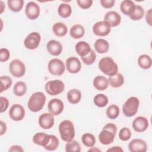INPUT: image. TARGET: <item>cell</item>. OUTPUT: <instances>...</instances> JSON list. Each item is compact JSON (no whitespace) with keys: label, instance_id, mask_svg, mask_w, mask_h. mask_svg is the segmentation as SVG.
<instances>
[{"label":"cell","instance_id":"cell-45","mask_svg":"<svg viewBox=\"0 0 152 152\" xmlns=\"http://www.w3.org/2000/svg\"><path fill=\"white\" fill-rule=\"evenodd\" d=\"M100 3L101 5L104 8H110L114 6L115 3V0H100Z\"/></svg>","mask_w":152,"mask_h":152},{"label":"cell","instance_id":"cell-27","mask_svg":"<svg viewBox=\"0 0 152 152\" xmlns=\"http://www.w3.org/2000/svg\"><path fill=\"white\" fill-rule=\"evenodd\" d=\"M107 80L109 85L114 88L119 87L124 83V77L121 73H117L112 77H109Z\"/></svg>","mask_w":152,"mask_h":152},{"label":"cell","instance_id":"cell-32","mask_svg":"<svg viewBox=\"0 0 152 152\" xmlns=\"http://www.w3.org/2000/svg\"><path fill=\"white\" fill-rule=\"evenodd\" d=\"M108 102V97L102 93L96 94L93 99L94 104L99 107H103L106 106Z\"/></svg>","mask_w":152,"mask_h":152},{"label":"cell","instance_id":"cell-51","mask_svg":"<svg viewBox=\"0 0 152 152\" xmlns=\"http://www.w3.org/2000/svg\"><path fill=\"white\" fill-rule=\"evenodd\" d=\"M5 6L4 2L2 1H0V13L1 14H2L3 12L4 9H5Z\"/></svg>","mask_w":152,"mask_h":152},{"label":"cell","instance_id":"cell-19","mask_svg":"<svg viewBox=\"0 0 152 152\" xmlns=\"http://www.w3.org/2000/svg\"><path fill=\"white\" fill-rule=\"evenodd\" d=\"M46 49L49 54L57 56L62 52V45L56 40H50L46 44Z\"/></svg>","mask_w":152,"mask_h":152},{"label":"cell","instance_id":"cell-39","mask_svg":"<svg viewBox=\"0 0 152 152\" xmlns=\"http://www.w3.org/2000/svg\"><path fill=\"white\" fill-rule=\"evenodd\" d=\"M50 141L44 148L48 151H54L59 146V140L54 135H50Z\"/></svg>","mask_w":152,"mask_h":152},{"label":"cell","instance_id":"cell-34","mask_svg":"<svg viewBox=\"0 0 152 152\" xmlns=\"http://www.w3.org/2000/svg\"><path fill=\"white\" fill-rule=\"evenodd\" d=\"M81 141L86 147L90 148L94 145L96 143V138L94 135L88 132L82 135Z\"/></svg>","mask_w":152,"mask_h":152},{"label":"cell","instance_id":"cell-20","mask_svg":"<svg viewBox=\"0 0 152 152\" xmlns=\"http://www.w3.org/2000/svg\"><path fill=\"white\" fill-rule=\"evenodd\" d=\"M50 135L44 132H37L33 137V142L38 145L45 147L50 141Z\"/></svg>","mask_w":152,"mask_h":152},{"label":"cell","instance_id":"cell-30","mask_svg":"<svg viewBox=\"0 0 152 152\" xmlns=\"http://www.w3.org/2000/svg\"><path fill=\"white\" fill-rule=\"evenodd\" d=\"M58 13L62 18H68L72 13V8L69 4L67 3L61 4L58 8Z\"/></svg>","mask_w":152,"mask_h":152},{"label":"cell","instance_id":"cell-26","mask_svg":"<svg viewBox=\"0 0 152 152\" xmlns=\"http://www.w3.org/2000/svg\"><path fill=\"white\" fill-rule=\"evenodd\" d=\"M85 33L84 27L80 24H75L71 27L69 30L70 36L74 39H78L83 37Z\"/></svg>","mask_w":152,"mask_h":152},{"label":"cell","instance_id":"cell-38","mask_svg":"<svg viewBox=\"0 0 152 152\" xmlns=\"http://www.w3.org/2000/svg\"><path fill=\"white\" fill-rule=\"evenodd\" d=\"M144 15V8L139 5L135 6V10L134 12L129 16L130 18L134 21L141 20Z\"/></svg>","mask_w":152,"mask_h":152},{"label":"cell","instance_id":"cell-7","mask_svg":"<svg viewBox=\"0 0 152 152\" xmlns=\"http://www.w3.org/2000/svg\"><path fill=\"white\" fill-rule=\"evenodd\" d=\"M49 72L53 75H62L65 70V66L62 61L58 58H53L49 61L48 65Z\"/></svg>","mask_w":152,"mask_h":152},{"label":"cell","instance_id":"cell-46","mask_svg":"<svg viewBox=\"0 0 152 152\" xmlns=\"http://www.w3.org/2000/svg\"><path fill=\"white\" fill-rule=\"evenodd\" d=\"M10 152H20L23 151L24 150L20 145H13L8 150Z\"/></svg>","mask_w":152,"mask_h":152},{"label":"cell","instance_id":"cell-29","mask_svg":"<svg viewBox=\"0 0 152 152\" xmlns=\"http://www.w3.org/2000/svg\"><path fill=\"white\" fill-rule=\"evenodd\" d=\"M138 64L142 69H149L152 65L151 58L147 54L141 55L138 58Z\"/></svg>","mask_w":152,"mask_h":152},{"label":"cell","instance_id":"cell-40","mask_svg":"<svg viewBox=\"0 0 152 152\" xmlns=\"http://www.w3.org/2000/svg\"><path fill=\"white\" fill-rule=\"evenodd\" d=\"M96 59V53L93 50H91L87 56L81 58V60L83 63L87 65H90L93 64L95 62Z\"/></svg>","mask_w":152,"mask_h":152},{"label":"cell","instance_id":"cell-14","mask_svg":"<svg viewBox=\"0 0 152 152\" xmlns=\"http://www.w3.org/2000/svg\"><path fill=\"white\" fill-rule=\"evenodd\" d=\"M38 123L40 126L44 129H50L55 124L53 115L50 113H44L39 117Z\"/></svg>","mask_w":152,"mask_h":152},{"label":"cell","instance_id":"cell-8","mask_svg":"<svg viewBox=\"0 0 152 152\" xmlns=\"http://www.w3.org/2000/svg\"><path fill=\"white\" fill-rule=\"evenodd\" d=\"M9 71L11 74L14 77L20 78L26 73V66L21 60L15 59L10 62Z\"/></svg>","mask_w":152,"mask_h":152},{"label":"cell","instance_id":"cell-43","mask_svg":"<svg viewBox=\"0 0 152 152\" xmlns=\"http://www.w3.org/2000/svg\"><path fill=\"white\" fill-rule=\"evenodd\" d=\"M77 3L78 5L82 9H88L93 4L92 0H77Z\"/></svg>","mask_w":152,"mask_h":152},{"label":"cell","instance_id":"cell-16","mask_svg":"<svg viewBox=\"0 0 152 152\" xmlns=\"http://www.w3.org/2000/svg\"><path fill=\"white\" fill-rule=\"evenodd\" d=\"M128 148L131 152H145L147 150V144L144 140L135 138L129 142Z\"/></svg>","mask_w":152,"mask_h":152},{"label":"cell","instance_id":"cell-24","mask_svg":"<svg viewBox=\"0 0 152 152\" xmlns=\"http://www.w3.org/2000/svg\"><path fill=\"white\" fill-rule=\"evenodd\" d=\"M95 50L99 53H105L109 49V43L103 39H99L96 40L94 44Z\"/></svg>","mask_w":152,"mask_h":152},{"label":"cell","instance_id":"cell-17","mask_svg":"<svg viewBox=\"0 0 152 152\" xmlns=\"http://www.w3.org/2000/svg\"><path fill=\"white\" fill-rule=\"evenodd\" d=\"M148 119L144 116H138L132 122V126L134 130L137 132H143L148 127Z\"/></svg>","mask_w":152,"mask_h":152},{"label":"cell","instance_id":"cell-15","mask_svg":"<svg viewBox=\"0 0 152 152\" xmlns=\"http://www.w3.org/2000/svg\"><path fill=\"white\" fill-rule=\"evenodd\" d=\"M65 67L69 73L77 74L81 69V63L75 56L69 57L65 62Z\"/></svg>","mask_w":152,"mask_h":152},{"label":"cell","instance_id":"cell-50","mask_svg":"<svg viewBox=\"0 0 152 152\" xmlns=\"http://www.w3.org/2000/svg\"><path fill=\"white\" fill-rule=\"evenodd\" d=\"M88 152H90V151H93V152H100L101 151V150H100L99 148H98L97 147H90V148L88 150Z\"/></svg>","mask_w":152,"mask_h":152},{"label":"cell","instance_id":"cell-12","mask_svg":"<svg viewBox=\"0 0 152 152\" xmlns=\"http://www.w3.org/2000/svg\"><path fill=\"white\" fill-rule=\"evenodd\" d=\"M64 104L63 102L59 99L54 98L51 99L48 104V109L52 115L58 116L60 115L64 110Z\"/></svg>","mask_w":152,"mask_h":152},{"label":"cell","instance_id":"cell-31","mask_svg":"<svg viewBox=\"0 0 152 152\" xmlns=\"http://www.w3.org/2000/svg\"><path fill=\"white\" fill-rule=\"evenodd\" d=\"M27 87L26 84L23 81L17 82L13 87L14 94L18 97H21L24 96L27 92Z\"/></svg>","mask_w":152,"mask_h":152},{"label":"cell","instance_id":"cell-2","mask_svg":"<svg viewBox=\"0 0 152 152\" xmlns=\"http://www.w3.org/2000/svg\"><path fill=\"white\" fill-rule=\"evenodd\" d=\"M59 133L61 138L65 142H69L75 137V128L73 123L69 120L62 121L58 127Z\"/></svg>","mask_w":152,"mask_h":152},{"label":"cell","instance_id":"cell-18","mask_svg":"<svg viewBox=\"0 0 152 152\" xmlns=\"http://www.w3.org/2000/svg\"><path fill=\"white\" fill-rule=\"evenodd\" d=\"M103 21H106L111 27H115L121 23V17L116 11H110L105 14Z\"/></svg>","mask_w":152,"mask_h":152},{"label":"cell","instance_id":"cell-42","mask_svg":"<svg viewBox=\"0 0 152 152\" xmlns=\"http://www.w3.org/2000/svg\"><path fill=\"white\" fill-rule=\"evenodd\" d=\"M10 57V53L7 48H1L0 49V61L1 62H7Z\"/></svg>","mask_w":152,"mask_h":152},{"label":"cell","instance_id":"cell-35","mask_svg":"<svg viewBox=\"0 0 152 152\" xmlns=\"http://www.w3.org/2000/svg\"><path fill=\"white\" fill-rule=\"evenodd\" d=\"M106 115L110 119H115L119 115V108L116 104L109 106L106 109Z\"/></svg>","mask_w":152,"mask_h":152},{"label":"cell","instance_id":"cell-10","mask_svg":"<svg viewBox=\"0 0 152 152\" xmlns=\"http://www.w3.org/2000/svg\"><path fill=\"white\" fill-rule=\"evenodd\" d=\"M93 33L98 36L104 37L108 35L111 31L110 26L104 21L96 22L93 26Z\"/></svg>","mask_w":152,"mask_h":152},{"label":"cell","instance_id":"cell-3","mask_svg":"<svg viewBox=\"0 0 152 152\" xmlns=\"http://www.w3.org/2000/svg\"><path fill=\"white\" fill-rule=\"evenodd\" d=\"M98 66L100 71L109 77H112L118 73V66L114 60L108 56L102 58L99 62Z\"/></svg>","mask_w":152,"mask_h":152},{"label":"cell","instance_id":"cell-25","mask_svg":"<svg viewBox=\"0 0 152 152\" xmlns=\"http://www.w3.org/2000/svg\"><path fill=\"white\" fill-rule=\"evenodd\" d=\"M67 99L71 104H77L81 99V91L75 88L69 90L67 93Z\"/></svg>","mask_w":152,"mask_h":152},{"label":"cell","instance_id":"cell-36","mask_svg":"<svg viewBox=\"0 0 152 152\" xmlns=\"http://www.w3.org/2000/svg\"><path fill=\"white\" fill-rule=\"evenodd\" d=\"M1 86V93L4 91L7 90L12 85V80L11 77L8 75H2L0 77Z\"/></svg>","mask_w":152,"mask_h":152},{"label":"cell","instance_id":"cell-37","mask_svg":"<svg viewBox=\"0 0 152 152\" xmlns=\"http://www.w3.org/2000/svg\"><path fill=\"white\" fill-rule=\"evenodd\" d=\"M81 150L80 145L77 141L72 140L67 142L65 144V151L66 152H80Z\"/></svg>","mask_w":152,"mask_h":152},{"label":"cell","instance_id":"cell-22","mask_svg":"<svg viewBox=\"0 0 152 152\" xmlns=\"http://www.w3.org/2000/svg\"><path fill=\"white\" fill-rule=\"evenodd\" d=\"M91 50V49L90 45L86 42L80 41L75 45V51L81 58L87 56Z\"/></svg>","mask_w":152,"mask_h":152},{"label":"cell","instance_id":"cell-4","mask_svg":"<svg viewBox=\"0 0 152 152\" xmlns=\"http://www.w3.org/2000/svg\"><path fill=\"white\" fill-rule=\"evenodd\" d=\"M46 99V96L41 91L34 93L30 97L27 102L28 109L33 112L40 111L44 107Z\"/></svg>","mask_w":152,"mask_h":152},{"label":"cell","instance_id":"cell-1","mask_svg":"<svg viewBox=\"0 0 152 152\" xmlns=\"http://www.w3.org/2000/svg\"><path fill=\"white\" fill-rule=\"evenodd\" d=\"M117 132V126L112 123L106 124L102 131L99 134V140L100 142L103 145H109L112 144L115 138Z\"/></svg>","mask_w":152,"mask_h":152},{"label":"cell","instance_id":"cell-41","mask_svg":"<svg viewBox=\"0 0 152 152\" xmlns=\"http://www.w3.org/2000/svg\"><path fill=\"white\" fill-rule=\"evenodd\" d=\"M131 137V130L127 127L121 128L119 132V138L121 141H126Z\"/></svg>","mask_w":152,"mask_h":152},{"label":"cell","instance_id":"cell-33","mask_svg":"<svg viewBox=\"0 0 152 152\" xmlns=\"http://www.w3.org/2000/svg\"><path fill=\"white\" fill-rule=\"evenodd\" d=\"M7 5L9 9L13 12L20 11L24 5L23 0H8L7 1Z\"/></svg>","mask_w":152,"mask_h":152},{"label":"cell","instance_id":"cell-13","mask_svg":"<svg viewBox=\"0 0 152 152\" xmlns=\"http://www.w3.org/2000/svg\"><path fill=\"white\" fill-rule=\"evenodd\" d=\"M40 9L39 5L35 2H28L25 8V14L27 17L31 20H36L40 15Z\"/></svg>","mask_w":152,"mask_h":152},{"label":"cell","instance_id":"cell-47","mask_svg":"<svg viewBox=\"0 0 152 152\" xmlns=\"http://www.w3.org/2000/svg\"><path fill=\"white\" fill-rule=\"evenodd\" d=\"M151 8L149 9L145 14V20L147 24L150 26H151Z\"/></svg>","mask_w":152,"mask_h":152},{"label":"cell","instance_id":"cell-49","mask_svg":"<svg viewBox=\"0 0 152 152\" xmlns=\"http://www.w3.org/2000/svg\"><path fill=\"white\" fill-rule=\"evenodd\" d=\"M124 151V150L119 146H114V147H112L110 148H108L107 150V151H115V152H119L121 151L122 152Z\"/></svg>","mask_w":152,"mask_h":152},{"label":"cell","instance_id":"cell-48","mask_svg":"<svg viewBox=\"0 0 152 152\" xmlns=\"http://www.w3.org/2000/svg\"><path fill=\"white\" fill-rule=\"evenodd\" d=\"M7 125L2 121H0V135H3L7 131Z\"/></svg>","mask_w":152,"mask_h":152},{"label":"cell","instance_id":"cell-11","mask_svg":"<svg viewBox=\"0 0 152 152\" xmlns=\"http://www.w3.org/2000/svg\"><path fill=\"white\" fill-rule=\"evenodd\" d=\"M9 116L14 121H21L25 116V109L20 104H14L10 109Z\"/></svg>","mask_w":152,"mask_h":152},{"label":"cell","instance_id":"cell-5","mask_svg":"<svg viewBox=\"0 0 152 152\" xmlns=\"http://www.w3.org/2000/svg\"><path fill=\"white\" fill-rule=\"evenodd\" d=\"M140 105L139 99L135 96L128 98L122 106V112L126 117H132L138 112Z\"/></svg>","mask_w":152,"mask_h":152},{"label":"cell","instance_id":"cell-44","mask_svg":"<svg viewBox=\"0 0 152 152\" xmlns=\"http://www.w3.org/2000/svg\"><path fill=\"white\" fill-rule=\"evenodd\" d=\"M0 100L1 103V113H3L4 112L6 111L7 108L9 106V101L7 98L1 96L0 97Z\"/></svg>","mask_w":152,"mask_h":152},{"label":"cell","instance_id":"cell-23","mask_svg":"<svg viewBox=\"0 0 152 152\" xmlns=\"http://www.w3.org/2000/svg\"><path fill=\"white\" fill-rule=\"evenodd\" d=\"M93 84L96 90L103 91L108 87L109 82L105 77L102 75H98L94 78Z\"/></svg>","mask_w":152,"mask_h":152},{"label":"cell","instance_id":"cell-6","mask_svg":"<svg viewBox=\"0 0 152 152\" xmlns=\"http://www.w3.org/2000/svg\"><path fill=\"white\" fill-rule=\"evenodd\" d=\"M45 91L50 96H56L62 93L65 89L64 83L60 80H50L45 86Z\"/></svg>","mask_w":152,"mask_h":152},{"label":"cell","instance_id":"cell-28","mask_svg":"<svg viewBox=\"0 0 152 152\" xmlns=\"http://www.w3.org/2000/svg\"><path fill=\"white\" fill-rule=\"evenodd\" d=\"M53 33L58 37L65 36L68 32V28L66 26L61 22L56 23L52 27Z\"/></svg>","mask_w":152,"mask_h":152},{"label":"cell","instance_id":"cell-9","mask_svg":"<svg viewBox=\"0 0 152 152\" xmlns=\"http://www.w3.org/2000/svg\"><path fill=\"white\" fill-rule=\"evenodd\" d=\"M41 40V36L38 32H31L28 34L24 40L26 48L34 50L38 48Z\"/></svg>","mask_w":152,"mask_h":152},{"label":"cell","instance_id":"cell-21","mask_svg":"<svg viewBox=\"0 0 152 152\" xmlns=\"http://www.w3.org/2000/svg\"><path fill=\"white\" fill-rule=\"evenodd\" d=\"M136 5L131 0L122 1L120 5L121 12L125 15L130 16L134 11Z\"/></svg>","mask_w":152,"mask_h":152}]
</instances>
